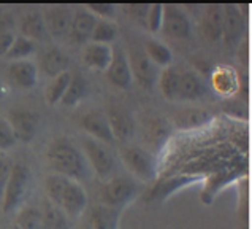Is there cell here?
Listing matches in <instances>:
<instances>
[{
	"label": "cell",
	"mask_w": 252,
	"mask_h": 229,
	"mask_svg": "<svg viewBox=\"0 0 252 229\" xmlns=\"http://www.w3.org/2000/svg\"><path fill=\"white\" fill-rule=\"evenodd\" d=\"M43 188H45V197L59 207L71 221L81 218L89 205V197L84 186L71 178L49 174L43 182Z\"/></svg>",
	"instance_id": "obj_1"
},
{
	"label": "cell",
	"mask_w": 252,
	"mask_h": 229,
	"mask_svg": "<svg viewBox=\"0 0 252 229\" xmlns=\"http://www.w3.org/2000/svg\"><path fill=\"white\" fill-rule=\"evenodd\" d=\"M46 162L51 174L62 175L76 182L88 180L91 169L80 147L68 137H57L46 148Z\"/></svg>",
	"instance_id": "obj_2"
},
{
	"label": "cell",
	"mask_w": 252,
	"mask_h": 229,
	"mask_svg": "<svg viewBox=\"0 0 252 229\" xmlns=\"http://www.w3.org/2000/svg\"><path fill=\"white\" fill-rule=\"evenodd\" d=\"M140 191L138 182L130 175H113L98 190V204L114 210H122Z\"/></svg>",
	"instance_id": "obj_3"
},
{
	"label": "cell",
	"mask_w": 252,
	"mask_h": 229,
	"mask_svg": "<svg viewBox=\"0 0 252 229\" xmlns=\"http://www.w3.org/2000/svg\"><path fill=\"white\" fill-rule=\"evenodd\" d=\"M119 157L133 180L149 182L157 175V157L145 147L124 143L119 148Z\"/></svg>",
	"instance_id": "obj_4"
},
{
	"label": "cell",
	"mask_w": 252,
	"mask_h": 229,
	"mask_svg": "<svg viewBox=\"0 0 252 229\" xmlns=\"http://www.w3.org/2000/svg\"><path fill=\"white\" fill-rule=\"evenodd\" d=\"M80 150L91 169V174H95L100 178L111 177L114 167H116V156L110 147L89 137V135H81Z\"/></svg>",
	"instance_id": "obj_5"
},
{
	"label": "cell",
	"mask_w": 252,
	"mask_h": 229,
	"mask_svg": "<svg viewBox=\"0 0 252 229\" xmlns=\"http://www.w3.org/2000/svg\"><path fill=\"white\" fill-rule=\"evenodd\" d=\"M31 183V170L24 162H13L10 177L6 180L2 194V212L10 215L16 212L26 197V192Z\"/></svg>",
	"instance_id": "obj_6"
},
{
	"label": "cell",
	"mask_w": 252,
	"mask_h": 229,
	"mask_svg": "<svg viewBox=\"0 0 252 229\" xmlns=\"http://www.w3.org/2000/svg\"><path fill=\"white\" fill-rule=\"evenodd\" d=\"M160 31L176 40H189L192 37L193 24L184 6L176 3L163 5V19Z\"/></svg>",
	"instance_id": "obj_7"
},
{
	"label": "cell",
	"mask_w": 252,
	"mask_h": 229,
	"mask_svg": "<svg viewBox=\"0 0 252 229\" xmlns=\"http://www.w3.org/2000/svg\"><path fill=\"white\" fill-rule=\"evenodd\" d=\"M105 116L108 119V124H110L114 142H121L124 145L133 137L136 123L127 107L119 102H110L106 107Z\"/></svg>",
	"instance_id": "obj_8"
},
{
	"label": "cell",
	"mask_w": 252,
	"mask_h": 229,
	"mask_svg": "<svg viewBox=\"0 0 252 229\" xmlns=\"http://www.w3.org/2000/svg\"><path fill=\"white\" fill-rule=\"evenodd\" d=\"M6 121L10 123L16 139L19 142L29 143L37 135L40 126V114L35 110L27 109V107H16V109H11L8 112Z\"/></svg>",
	"instance_id": "obj_9"
},
{
	"label": "cell",
	"mask_w": 252,
	"mask_h": 229,
	"mask_svg": "<svg viewBox=\"0 0 252 229\" xmlns=\"http://www.w3.org/2000/svg\"><path fill=\"white\" fill-rule=\"evenodd\" d=\"M128 66H130L132 80H135L141 88L153 89L157 83L159 76V67H156L153 62L148 59V56L143 51V46H133L130 53L127 54Z\"/></svg>",
	"instance_id": "obj_10"
},
{
	"label": "cell",
	"mask_w": 252,
	"mask_h": 229,
	"mask_svg": "<svg viewBox=\"0 0 252 229\" xmlns=\"http://www.w3.org/2000/svg\"><path fill=\"white\" fill-rule=\"evenodd\" d=\"M141 135L148 150H159L170 135V123L159 112H145L141 114Z\"/></svg>",
	"instance_id": "obj_11"
},
{
	"label": "cell",
	"mask_w": 252,
	"mask_h": 229,
	"mask_svg": "<svg viewBox=\"0 0 252 229\" xmlns=\"http://www.w3.org/2000/svg\"><path fill=\"white\" fill-rule=\"evenodd\" d=\"M41 16L46 24L49 37L57 38V40L68 37L71 16H73V11H71L68 6H65V5L48 6V8L41 13Z\"/></svg>",
	"instance_id": "obj_12"
},
{
	"label": "cell",
	"mask_w": 252,
	"mask_h": 229,
	"mask_svg": "<svg viewBox=\"0 0 252 229\" xmlns=\"http://www.w3.org/2000/svg\"><path fill=\"white\" fill-rule=\"evenodd\" d=\"M37 69L38 74H45L49 78H54L57 75L68 72L70 67V57L62 51L59 46L56 45H48L43 48V51L38 56Z\"/></svg>",
	"instance_id": "obj_13"
},
{
	"label": "cell",
	"mask_w": 252,
	"mask_h": 229,
	"mask_svg": "<svg viewBox=\"0 0 252 229\" xmlns=\"http://www.w3.org/2000/svg\"><path fill=\"white\" fill-rule=\"evenodd\" d=\"M108 81L118 89H128L132 84V74L128 66L127 53L122 48H113L111 62L105 70Z\"/></svg>",
	"instance_id": "obj_14"
},
{
	"label": "cell",
	"mask_w": 252,
	"mask_h": 229,
	"mask_svg": "<svg viewBox=\"0 0 252 229\" xmlns=\"http://www.w3.org/2000/svg\"><path fill=\"white\" fill-rule=\"evenodd\" d=\"M81 127L84 131V135H89V137L102 142L108 147H111L114 143L110 124H108L105 113L102 112H88L86 114H83Z\"/></svg>",
	"instance_id": "obj_15"
},
{
	"label": "cell",
	"mask_w": 252,
	"mask_h": 229,
	"mask_svg": "<svg viewBox=\"0 0 252 229\" xmlns=\"http://www.w3.org/2000/svg\"><path fill=\"white\" fill-rule=\"evenodd\" d=\"M200 34L206 41L216 43L222 38V29H224V14L220 5H208L201 13L198 23Z\"/></svg>",
	"instance_id": "obj_16"
},
{
	"label": "cell",
	"mask_w": 252,
	"mask_h": 229,
	"mask_svg": "<svg viewBox=\"0 0 252 229\" xmlns=\"http://www.w3.org/2000/svg\"><path fill=\"white\" fill-rule=\"evenodd\" d=\"M10 81L19 89H32L38 81V69L37 64L31 59L13 61L6 69Z\"/></svg>",
	"instance_id": "obj_17"
},
{
	"label": "cell",
	"mask_w": 252,
	"mask_h": 229,
	"mask_svg": "<svg viewBox=\"0 0 252 229\" xmlns=\"http://www.w3.org/2000/svg\"><path fill=\"white\" fill-rule=\"evenodd\" d=\"M208 83L193 70H181L176 100H197L208 92Z\"/></svg>",
	"instance_id": "obj_18"
},
{
	"label": "cell",
	"mask_w": 252,
	"mask_h": 229,
	"mask_svg": "<svg viewBox=\"0 0 252 229\" xmlns=\"http://www.w3.org/2000/svg\"><path fill=\"white\" fill-rule=\"evenodd\" d=\"M19 34L23 37L32 40L33 43H45L49 38V34H48V29L45 21H43V16L40 11H26L23 14V18L19 21Z\"/></svg>",
	"instance_id": "obj_19"
},
{
	"label": "cell",
	"mask_w": 252,
	"mask_h": 229,
	"mask_svg": "<svg viewBox=\"0 0 252 229\" xmlns=\"http://www.w3.org/2000/svg\"><path fill=\"white\" fill-rule=\"evenodd\" d=\"M222 14H224V29H222V38L228 46H235L240 41L244 32V18L238 6L225 5L222 6Z\"/></svg>",
	"instance_id": "obj_20"
},
{
	"label": "cell",
	"mask_w": 252,
	"mask_h": 229,
	"mask_svg": "<svg viewBox=\"0 0 252 229\" xmlns=\"http://www.w3.org/2000/svg\"><path fill=\"white\" fill-rule=\"evenodd\" d=\"M95 23H97V18L92 16L86 8L73 11L70 31H68V38L73 43H76V45H84V43H88Z\"/></svg>",
	"instance_id": "obj_21"
},
{
	"label": "cell",
	"mask_w": 252,
	"mask_h": 229,
	"mask_svg": "<svg viewBox=\"0 0 252 229\" xmlns=\"http://www.w3.org/2000/svg\"><path fill=\"white\" fill-rule=\"evenodd\" d=\"M113 56V46L111 45H102V43H92L88 41L83 49V62L92 70L105 72L111 62Z\"/></svg>",
	"instance_id": "obj_22"
},
{
	"label": "cell",
	"mask_w": 252,
	"mask_h": 229,
	"mask_svg": "<svg viewBox=\"0 0 252 229\" xmlns=\"http://www.w3.org/2000/svg\"><path fill=\"white\" fill-rule=\"evenodd\" d=\"M38 209L41 215V229H71V220L46 197Z\"/></svg>",
	"instance_id": "obj_23"
},
{
	"label": "cell",
	"mask_w": 252,
	"mask_h": 229,
	"mask_svg": "<svg viewBox=\"0 0 252 229\" xmlns=\"http://www.w3.org/2000/svg\"><path fill=\"white\" fill-rule=\"evenodd\" d=\"M121 210H114L105 205H94L89 215V225L92 229H119Z\"/></svg>",
	"instance_id": "obj_24"
},
{
	"label": "cell",
	"mask_w": 252,
	"mask_h": 229,
	"mask_svg": "<svg viewBox=\"0 0 252 229\" xmlns=\"http://www.w3.org/2000/svg\"><path fill=\"white\" fill-rule=\"evenodd\" d=\"M211 86L213 89L220 96L233 94L238 88V78L232 67L220 66L211 74Z\"/></svg>",
	"instance_id": "obj_25"
},
{
	"label": "cell",
	"mask_w": 252,
	"mask_h": 229,
	"mask_svg": "<svg viewBox=\"0 0 252 229\" xmlns=\"http://www.w3.org/2000/svg\"><path fill=\"white\" fill-rule=\"evenodd\" d=\"M143 51H145L148 59L153 62L156 67L165 69V67L171 66L173 53L163 41L156 40V38H146L143 41Z\"/></svg>",
	"instance_id": "obj_26"
},
{
	"label": "cell",
	"mask_w": 252,
	"mask_h": 229,
	"mask_svg": "<svg viewBox=\"0 0 252 229\" xmlns=\"http://www.w3.org/2000/svg\"><path fill=\"white\" fill-rule=\"evenodd\" d=\"M89 92V83L86 80V76L83 74H71V78H70V83H68V88L65 91V94H63L61 104L63 107H75L84 100V97L88 96Z\"/></svg>",
	"instance_id": "obj_27"
},
{
	"label": "cell",
	"mask_w": 252,
	"mask_h": 229,
	"mask_svg": "<svg viewBox=\"0 0 252 229\" xmlns=\"http://www.w3.org/2000/svg\"><path fill=\"white\" fill-rule=\"evenodd\" d=\"M211 119V113L201 109H186L179 110L173 116V124L179 129H192L206 124Z\"/></svg>",
	"instance_id": "obj_28"
},
{
	"label": "cell",
	"mask_w": 252,
	"mask_h": 229,
	"mask_svg": "<svg viewBox=\"0 0 252 229\" xmlns=\"http://www.w3.org/2000/svg\"><path fill=\"white\" fill-rule=\"evenodd\" d=\"M179 74H181V70L171 64V66L165 67L159 72V76H157V83H156L159 86L162 96L168 100H173V102H176Z\"/></svg>",
	"instance_id": "obj_29"
},
{
	"label": "cell",
	"mask_w": 252,
	"mask_h": 229,
	"mask_svg": "<svg viewBox=\"0 0 252 229\" xmlns=\"http://www.w3.org/2000/svg\"><path fill=\"white\" fill-rule=\"evenodd\" d=\"M70 78H71V72L70 70L51 78V81L48 83L46 89H45V100H46L48 105L61 104L62 97H63V94H65V91L68 88Z\"/></svg>",
	"instance_id": "obj_30"
},
{
	"label": "cell",
	"mask_w": 252,
	"mask_h": 229,
	"mask_svg": "<svg viewBox=\"0 0 252 229\" xmlns=\"http://www.w3.org/2000/svg\"><path fill=\"white\" fill-rule=\"evenodd\" d=\"M14 228L16 229H41V215L38 205L19 207L14 215Z\"/></svg>",
	"instance_id": "obj_31"
},
{
	"label": "cell",
	"mask_w": 252,
	"mask_h": 229,
	"mask_svg": "<svg viewBox=\"0 0 252 229\" xmlns=\"http://www.w3.org/2000/svg\"><path fill=\"white\" fill-rule=\"evenodd\" d=\"M35 53H37V43H33L32 40L23 37L21 34H16V37L13 38L5 57L13 62V61L29 59V57H31L32 54H35Z\"/></svg>",
	"instance_id": "obj_32"
},
{
	"label": "cell",
	"mask_w": 252,
	"mask_h": 229,
	"mask_svg": "<svg viewBox=\"0 0 252 229\" xmlns=\"http://www.w3.org/2000/svg\"><path fill=\"white\" fill-rule=\"evenodd\" d=\"M118 37V27L113 21L108 19H97L95 26L92 29L89 41L92 43H102V45H111Z\"/></svg>",
	"instance_id": "obj_33"
},
{
	"label": "cell",
	"mask_w": 252,
	"mask_h": 229,
	"mask_svg": "<svg viewBox=\"0 0 252 229\" xmlns=\"http://www.w3.org/2000/svg\"><path fill=\"white\" fill-rule=\"evenodd\" d=\"M14 19L8 13H0V56H5L11 45L13 38L16 37L14 31Z\"/></svg>",
	"instance_id": "obj_34"
},
{
	"label": "cell",
	"mask_w": 252,
	"mask_h": 229,
	"mask_svg": "<svg viewBox=\"0 0 252 229\" xmlns=\"http://www.w3.org/2000/svg\"><path fill=\"white\" fill-rule=\"evenodd\" d=\"M84 8L97 19L111 21V18H114V14L118 11V5L111 2H92V3H86Z\"/></svg>",
	"instance_id": "obj_35"
},
{
	"label": "cell",
	"mask_w": 252,
	"mask_h": 229,
	"mask_svg": "<svg viewBox=\"0 0 252 229\" xmlns=\"http://www.w3.org/2000/svg\"><path fill=\"white\" fill-rule=\"evenodd\" d=\"M163 19V5L162 3H149V10L145 19V27L151 34L160 32Z\"/></svg>",
	"instance_id": "obj_36"
},
{
	"label": "cell",
	"mask_w": 252,
	"mask_h": 229,
	"mask_svg": "<svg viewBox=\"0 0 252 229\" xmlns=\"http://www.w3.org/2000/svg\"><path fill=\"white\" fill-rule=\"evenodd\" d=\"M16 135H14L13 129L10 123L6 121V118H0V152L10 150L16 145Z\"/></svg>",
	"instance_id": "obj_37"
},
{
	"label": "cell",
	"mask_w": 252,
	"mask_h": 229,
	"mask_svg": "<svg viewBox=\"0 0 252 229\" xmlns=\"http://www.w3.org/2000/svg\"><path fill=\"white\" fill-rule=\"evenodd\" d=\"M124 8V13L128 14L132 19L138 21L141 26H145V19H146V14L149 10V3H127L122 6Z\"/></svg>",
	"instance_id": "obj_38"
},
{
	"label": "cell",
	"mask_w": 252,
	"mask_h": 229,
	"mask_svg": "<svg viewBox=\"0 0 252 229\" xmlns=\"http://www.w3.org/2000/svg\"><path fill=\"white\" fill-rule=\"evenodd\" d=\"M11 167H13V162L10 157L5 154H0V197L3 194V190H5L6 180H8V177H10Z\"/></svg>",
	"instance_id": "obj_39"
},
{
	"label": "cell",
	"mask_w": 252,
	"mask_h": 229,
	"mask_svg": "<svg viewBox=\"0 0 252 229\" xmlns=\"http://www.w3.org/2000/svg\"><path fill=\"white\" fill-rule=\"evenodd\" d=\"M75 229H92V228H91V225H89V221H81V223L78 225Z\"/></svg>",
	"instance_id": "obj_40"
},
{
	"label": "cell",
	"mask_w": 252,
	"mask_h": 229,
	"mask_svg": "<svg viewBox=\"0 0 252 229\" xmlns=\"http://www.w3.org/2000/svg\"><path fill=\"white\" fill-rule=\"evenodd\" d=\"M3 96H5V86H3L2 80H0V100H2Z\"/></svg>",
	"instance_id": "obj_41"
}]
</instances>
